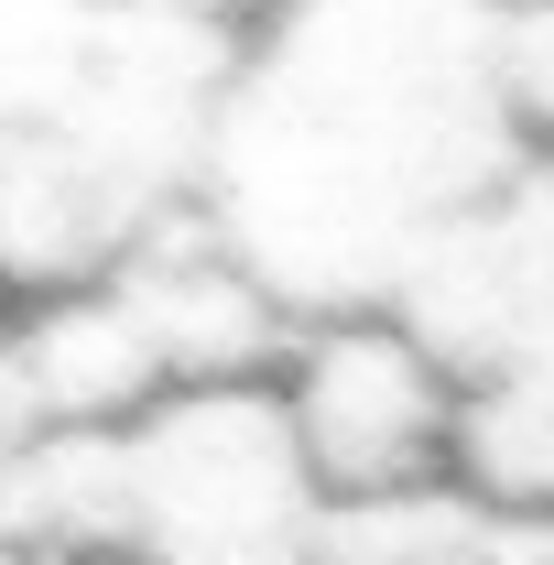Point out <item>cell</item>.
Instances as JSON below:
<instances>
[{
    "label": "cell",
    "mask_w": 554,
    "mask_h": 565,
    "mask_svg": "<svg viewBox=\"0 0 554 565\" xmlns=\"http://www.w3.org/2000/svg\"><path fill=\"white\" fill-rule=\"evenodd\" d=\"M533 152L500 11H283L239 33L196 228L283 316H392Z\"/></svg>",
    "instance_id": "cell-1"
},
{
    "label": "cell",
    "mask_w": 554,
    "mask_h": 565,
    "mask_svg": "<svg viewBox=\"0 0 554 565\" xmlns=\"http://www.w3.org/2000/svg\"><path fill=\"white\" fill-rule=\"evenodd\" d=\"M239 33L217 11H0V282L76 294L196 217Z\"/></svg>",
    "instance_id": "cell-2"
},
{
    "label": "cell",
    "mask_w": 554,
    "mask_h": 565,
    "mask_svg": "<svg viewBox=\"0 0 554 565\" xmlns=\"http://www.w3.org/2000/svg\"><path fill=\"white\" fill-rule=\"evenodd\" d=\"M327 479L283 381H207L109 435L0 446V555L66 565H327Z\"/></svg>",
    "instance_id": "cell-3"
},
{
    "label": "cell",
    "mask_w": 554,
    "mask_h": 565,
    "mask_svg": "<svg viewBox=\"0 0 554 565\" xmlns=\"http://www.w3.org/2000/svg\"><path fill=\"white\" fill-rule=\"evenodd\" d=\"M283 403H294V435H305L327 500L435 490V468L457 457V381L403 316L305 327V349L283 370Z\"/></svg>",
    "instance_id": "cell-4"
},
{
    "label": "cell",
    "mask_w": 554,
    "mask_h": 565,
    "mask_svg": "<svg viewBox=\"0 0 554 565\" xmlns=\"http://www.w3.org/2000/svg\"><path fill=\"white\" fill-rule=\"evenodd\" d=\"M511 555H522V522L489 511L468 479L327 511V565H511Z\"/></svg>",
    "instance_id": "cell-5"
},
{
    "label": "cell",
    "mask_w": 554,
    "mask_h": 565,
    "mask_svg": "<svg viewBox=\"0 0 554 565\" xmlns=\"http://www.w3.org/2000/svg\"><path fill=\"white\" fill-rule=\"evenodd\" d=\"M511 98H522L533 131H554V11H522L511 22Z\"/></svg>",
    "instance_id": "cell-6"
},
{
    "label": "cell",
    "mask_w": 554,
    "mask_h": 565,
    "mask_svg": "<svg viewBox=\"0 0 554 565\" xmlns=\"http://www.w3.org/2000/svg\"><path fill=\"white\" fill-rule=\"evenodd\" d=\"M511 565H554V522H522V555Z\"/></svg>",
    "instance_id": "cell-7"
},
{
    "label": "cell",
    "mask_w": 554,
    "mask_h": 565,
    "mask_svg": "<svg viewBox=\"0 0 554 565\" xmlns=\"http://www.w3.org/2000/svg\"><path fill=\"white\" fill-rule=\"evenodd\" d=\"M0 565H66V555H0Z\"/></svg>",
    "instance_id": "cell-8"
}]
</instances>
